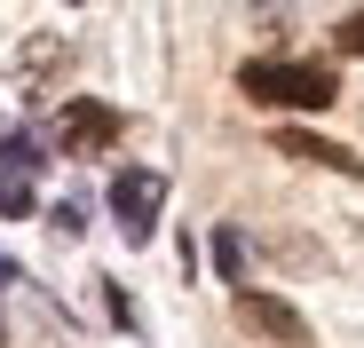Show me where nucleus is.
<instances>
[{
	"label": "nucleus",
	"mask_w": 364,
	"mask_h": 348,
	"mask_svg": "<svg viewBox=\"0 0 364 348\" xmlns=\"http://www.w3.org/2000/svg\"><path fill=\"white\" fill-rule=\"evenodd\" d=\"M237 87L254 103H269V111H325L341 95L333 64H285V55H254V64L237 72Z\"/></svg>",
	"instance_id": "f257e3e1"
},
{
	"label": "nucleus",
	"mask_w": 364,
	"mask_h": 348,
	"mask_svg": "<svg viewBox=\"0 0 364 348\" xmlns=\"http://www.w3.org/2000/svg\"><path fill=\"white\" fill-rule=\"evenodd\" d=\"M40 143L16 127V119H0V222H24L40 206Z\"/></svg>",
	"instance_id": "f03ea898"
},
{
	"label": "nucleus",
	"mask_w": 364,
	"mask_h": 348,
	"mask_svg": "<svg viewBox=\"0 0 364 348\" xmlns=\"http://www.w3.org/2000/svg\"><path fill=\"white\" fill-rule=\"evenodd\" d=\"M159 206H166V174H159V166H119V174H111V222L127 229L135 246L159 229Z\"/></svg>",
	"instance_id": "7ed1b4c3"
},
{
	"label": "nucleus",
	"mask_w": 364,
	"mask_h": 348,
	"mask_svg": "<svg viewBox=\"0 0 364 348\" xmlns=\"http://www.w3.org/2000/svg\"><path fill=\"white\" fill-rule=\"evenodd\" d=\"M55 151H64V158H103L111 143H119V111L111 103H95V95H72L64 111H55Z\"/></svg>",
	"instance_id": "20e7f679"
},
{
	"label": "nucleus",
	"mask_w": 364,
	"mask_h": 348,
	"mask_svg": "<svg viewBox=\"0 0 364 348\" xmlns=\"http://www.w3.org/2000/svg\"><path fill=\"white\" fill-rule=\"evenodd\" d=\"M237 325H254V332H269V340H285V348L309 340L301 309H293V301H277V293H262V285H237Z\"/></svg>",
	"instance_id": "39448f33"
},
{
	"label": "nucleus",
	"mask_w": 364,
	"mask_h": 348,
	"mask_svg": "<svg viewBox=\"0 0 364 348\" xmlns=\"http://www.w3.org/2000/svg\"><path fill=\"white\" fill-rule=\"evenodd\" d=\"M277 151H285V158H309V166H333V174H364L356 151H341V143H325V135H309V127H277Z\"/></svg>",
	"instance_id": "423d86ee"
},
{
	"label": "nucleus",
	"mask_w": 364,
	"mask_h": 348,
	"mask_svg": "<svg viewBox=\"0 0 364 348\" xmlns=\"http://www.w3.org/2000/svg\"><path fill=\"white\" fill-rule=\"evenodd\" d=\"M214 269H222L230 285H246V238H237V229H230V222L214 229Z\"/></svg>",
	"instance_id": "0eeeda50"
},
{
	"label": "nucleus",
	"mask_w": 364,
	"mask_h": 348,
	"mask_svg": "<svg viewBox=\"0 0 364 348\" xmlns=\"http://www.w3.org/2000/svg\"><path fill=\"white\" fill-rule=\"evenodd\" d=\"M333 48H341V55H364V9H348V16L333 24Z\"/></svg>",
	"instance_id": "6e6552de"
},
{
	"label": "nucleus",
	"mask_w": 364,
	"mask_h": 348,
	"mask_svg": "<svg viewBox=\"0 0 364 348\" xmlns=\"http://www.w3.org/2000/svg\"><path fill=\"white\" fill-rule=\"evenodd\" d=\"M55 229H87V198H64V206H55Z\"/></svg>",
	"instance_id": "1a4fd4ad"
},
{
	"label": "nucleus",
	"mask_w": 364,
	"mask_h": 348,
	"mask_svg": "<svg viewBox=\"0 0 364 348\" xmlns=\"http://www.w3.org/2000/svg\"><path fill=\"white\" fill-rule=\"evenodd\" d=\"M9 285H24V269H16V254H0V293H9Z\"/></svg>",
	"instance_id": "9d476101"
}]
</instances>
